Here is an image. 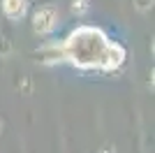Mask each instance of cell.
Listing matches in <instances>:
<instances>
[{
  "label": "cell",
  "mask_w": 155,
  "mask_h": 153,
  "mask_svg": "<svg viewBox=\"0 0 155 153\" xmlns=\"http://www.w3.org/2000/svg\"><path fill=\"white\" fill-rule=\"evenodd\" d=\"M56 23V9L53 7H39L35 16H32V25L37 32H49Z\"/></svg>",
  "instance_id": "1"
},
{
  "label": "cell",
  "mask_w": 155,
  "mask_h": 153,
  "mask_svg": "<svg viewBox=\"0 0 155 153\" xmlns=\"http://www.w3.org/2000/svg\"><path fill=\"white\" fill-rule=\"evenodd\" d=\"M2 7H5L7 16L19 19L21 14L26 12V0H5V2H2Z\"/></svg>",
  "instance_id": "2"
},
{
  "label": "cell",
  "mask_w": 155,
  "mask_h": 153,
  "mask_svg": "<svg viewBox=\"0 0 155 153\" xmlns=\"http://www.w3.org/2000/svg\"><path fill=\"white\" fill-rule=\"evenodd\" d=\"M72 12L74 14H86L88 12V2H86V0H74V2H72Z\"/></svg>",
  "instance_id": "3"
},
{
  "label": "cell",
  "mask_w": 155,
  "mask_h": 153,
  "mask_svg": "<svg viewBox=\"0 0 155 153\" xmlns=\"http://www.w3.org/2000/svg\"><path fill=\"white\" fill-rule=\"evenodd\" d=\"M137 9H141V12H146V9H150V5H153V0H134Z\"/></svg>",
  "instance_id": "4"
},
{
  "label": "cell",
  "mask_w": 155,
  "mask_h": 153,
  "mask_svg": "<svg viewBox=\"0 0 155 153\" xmlns=\"http://www.w3.org/2000/svg\"><path fill=\"white\" fill-rule=\"evenodd\" d=\"M0 53H9V39H0Z\"/></svg>",
  "instance_id": "5"
},
{
  "label": "cell",
  "mask_w": 155,
  "mask_h": 153,
  "mask_svg": "<svg viewBox=\"0 0 155 153\" xmlns=\"http://www.w3.org/2000/svg\"><path fill=\"white\" fill-rule=\"evenodd\" d=\"M102 153H114V148H111V146H104V148H102Z\"/></svg>",
  "instance_id": "6"
}]
</instances>
